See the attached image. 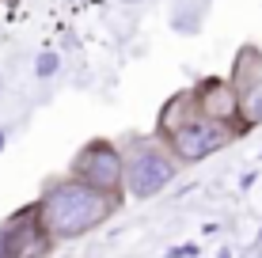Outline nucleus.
I'll return each instance as SVG.
<instances>
[{
  "instance_id": "nucleus-1",
  "label": "nucleus",
  "mask_w": 262,
  "mask_h": 258,
  "mask_svg": "<svg viewBox=\"0 0 262 258\" xmlns=\"http://www.w3.org/2000/svg\"><path fill=\"white\" fill-rule=\"evenodd\" d=\"M34 213H38L46 239H72V236L92 232L95 224H103L114 213V198H106V194H99L76 179H65V182H53L42 194Z\"/></svg>"
},
{
  "instance_id": "nucleus-3",
  "label": "nucleus",
  "mask_w": 262,
  "mask_h": 258,
  "mask_svg": "<svg viewBox=\"0 0 262 258\" xmlns=\"http://www.w3.org/2000/svg\"><path fill=\"white\" fill-rule=\"evenodd\" d=\"M167 145H171V156L183 159V163H194V159H205L213 156L216 148H224L232 140V126H221V122H209L202 114H194L190 122L175 126L171 133H164Z\"/></svg>"
},
{
  "instance_id": "nucleus-2",
  "label": "nucleus",
  "mask_w": 262,
  "mask_h": 258,
  "mask_svg": "<svg viewBox=\"0 0 262 258\" xmlns=\"http://www.w3.org/2000/svg\"><path fill=\"white\" fill-rule=\"evenodd\" d=\"M122 163H125V186L133 198L160 194L175 175V156L164 152V145H156V140H137Z\"/></svg>"
},
{
  "instance_id": "nucleus-5",
  "label": "nucleus",
  "mask_w": 262,
  "mask_h": 258,
  "mask_svg": "<svg viewBox=\"0 0 262 258\" xmlns=\"http://www.w3.org/2000/svg\"><path fill=\"white\" fill-rule=\"evenodd\" d=\"M46 232L38 224V213L27 209L0 224V258H38L46 251Z\"/></svg>"
},
{
  "instance_id": "nucleus-6",
  "label": "nucleus",
  "mask_w": 262,
  "mask_h": 258,
  "mask_svg": "<svg viewBox=\"0 0 262 258\" xmlns=\"http://www.w3.org/2000/svg\"><path fill=\"white\" fill-rule=\"evenodd\" d=\"M198 114L209 122H221V126H232V118L239 114V91L224 80H205L202 87L194 91Z\"/></svg>"
},
{
  "instance_id": "nucleus-7",
  "label": "nucleus",
  "mask_w": 262,
  "mask_h": 258,
  "mask_svg": "<svg viewBox=\"0 0 262 258\" xmlns=\"http://www.w3.org/2000/svg\"><path fill=\"white\" fill-rule=\"evenodd\" d=\"M239 114H243L247 126H258V122H262V80L251 84L247 91L239 95Z\"/></svg>"
},
{
  "instance_id": "nucleus-4",
  "label": "nucleus",
  "mask_w": 262,
  "mask_h": 258,
  "mask_svg": "<svg viewBox=\"0 0 262 258\" xmlns=\"http://www.w3.org/2000/svg\"><path fill=\"white\" fill-rule=\"evenodd\" d=\"M72 179L92 186V190L114 198L118 182L125 179V163L118 156V148H111L106 140H92L88 148H80L76 159H72Z\"/></svg>"
}]
</instances>
